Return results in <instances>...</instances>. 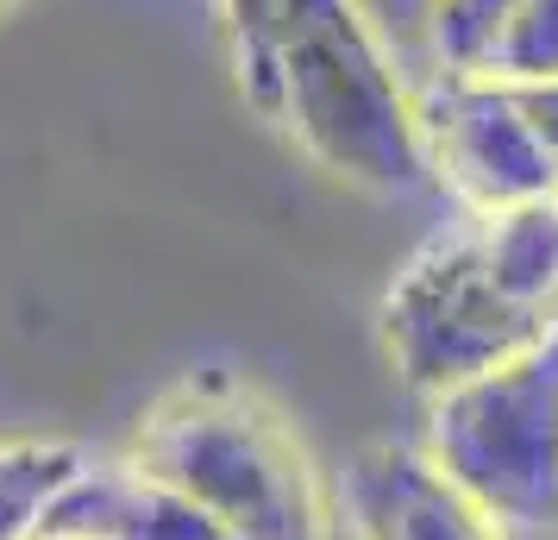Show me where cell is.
<instances>
[{
  "label": "cell",
  "mask_w": 558,
  "mask_h": 540,
  "mask_svg": "<svg viewBox=\"0 0 558 540\" xmlns=\"http://www.w3.org/2000/svg\"><path fill=\"white\" fill-rule=\"evenodd\" d=\"M20 7H26V0H0V20H7V13H20Z\"/></svg>",
  "instance_id": "obj_11"
},
{
  "label": "cell",
  "mask_w": 558,
  "mask_h": 540,
  "mask_svg": "<svg viewBox=\"0 0 558 540\" xmlns=\"http://www.w3.org/2000/svg\"><path fill=\"white\" fill-rule=\"evenodd\" d=\"M220 540H332V490L270 389L239 371H189L138 409L120 453Z\"/></svg>",
  "instance_id": "obj_3"
},
{
  "label": "cell",
  "mask_w": 558,
  "mask_h": 540,
  "mask_svg": "<svg viewBox=\"0 0 558 540\" xmlns=\"http://www.w3.org/2000/svg\"><path fill=\"white\" fill-rule=\"evenodd\" d=\"M427 446L502 528H558V334L427 403Z\"/></svg>",
  "instance_id": "obj_4"
},
{
  "label": "cell",
  "mask_w": 558,
  "mask_h": 540,
  "mask_svg": "<svg viewBox=\"0 0 558 540\" xmlns=\"http://www.w3.org/2000/svg\"><path fill=\"white\" fill-rule=\"evenodd\" d=\"M477 76L502 82H558V0H514L502 32L489 38Z\"/></svg>",
  "instance_id": "obj_9"
},
{
  "label": "cell",
  "mask_w": 558,
  "mask_h": 540,
  "mask_svg": "<svg viewBox=\"0 0 558 540\" xmlns=\"http://www.w3.org/2000/svg\"><path fill=\"white\" fill-rule=\"evenodd\" d=\"M32 540H220V535L207 521H195L177 496L151 490L113 459L107 471H88Z\"/></svg>",
  "instance_id": "obj_7"
},
{
  "label": "cell",
  "mask_w": 558,
  "mask_h": 540,
  "mask_svg": "<svg viewBox=\"0 0 558 540\" xmlns=\"http://www.w3.org/2000/svg\"><path fill=\"white\" fill-rule=\"evenodd\" d=\"M383 359L421 403L558 334V202L458 214L383 296Z\"/></svg>",
  "instance_id": "obj_2"
},
{
  "label": "cell",
  "mask_w": 558,
  "mask_h": 540,
  "mask_svg": "<svg viewBox=\"0 0 558 540\" xmlns=\"http://www.w3.org/2000/svg\"><path fill=\"white\" fill-rule=\"evenodd\" d=\"M95 465L76 440L0 434V540H32Z\"/></svg>",
  "instance_id": "obj_8"
},
{
  "label": "cell",
  "mask_w": 558,
  "mask_h": 540,
  "mask_svg": "<svg viewBox=\"0 0 558 540\" xmlns=\"http://www.w3.org/2000/svg\"><path fill=\"white\" fill-rule=\"evenodd\" d=\"M257 120L345 189L408 195L427 177L421 95L402 82L364 0H270L257 45L232 63Z\"/></svg>",
  "instance_id": "obj_1"
},
{
  "label": "cell",
  "mask_w": 558,
  "mask_h": 540,
  "mask_svg": "<svg viewBox=\"0 0 558 540\" xmlns=\"http://www.w3.org/2000/svg\"><path fill=\"white\" fill-rule=\"evenodd\" d=\"M514 0H427V45L439 70H477Z\"/></svg>",
  "instance_id": "obj_10"
},
{
  "label": "cell",
  "mask_w": 558,
  "mask_h": 540,
  "mask_svg": "<svg viewBox=\"0 0 558 540\" xmlns=\"http://www.w3.org/2000/svg\"><path fill=\"white\" fill-rule=\"evenodd\" d=\"M421 145L427 177L458 202V214L558 202V145L521 82L439 70V82L421 95Z\"/></svg>",
  "instance_id": "obj_5"
},
{
  "label": "cell",
  "mask_w": 558,
  "mask_h": 540,
  "mask_svg": "<svg viewBox=\"0 0 558 540\" xmlns=\"http://www.w3.org/2000/svg\"><path fill=\"white\" fill-rule=\"evenodd\" d=\"M339 509L352 540H508L502 521L408 440H371L345 465Z\"/></svg>",
  "instance_id": "obj_6"
}]
</instances>
